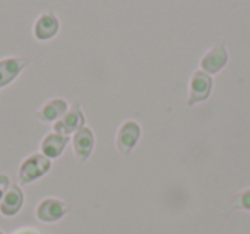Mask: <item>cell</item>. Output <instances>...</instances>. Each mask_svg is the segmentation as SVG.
<instances>
[{
	"label": "cell",
	"mask_w": 250,
	"mask_h": 234,
	"mask_svg": "<svg viewBox=\"0 0 250 234\" xmlns=\"http://www.w3.org/2000/svg\"><path fill=\"white\" fill-rule=\"evenodd\" d=\"M50 168H52V161L42 152H35L21 162L18 178L22 185H29V183H35L36 179L43 178L50 171Z\"/></svg>",
	"instance_id": "obj_1"
},
{
	"label": "cell",
	"mask_w": 250,
	"mask_h": 234,
	"mask_svg": "<svg viewBox=\"0 0 250 234\" xmlns=\"http://www.w3.org/2000/svg\"><path fill=\"white\" fill-rule=\"evenodd\" d=\"M70 210L69 203L63 202L60 198H55V196H46L42 202L36 205L35 215L40 222L45 224H55L59 220H62L63 217L67 215V212Z\"/></svg>",
	"instance_id": "obj_2"
},
{
	"label": "cell",
	"mask_w": 250,
	"mask_h": 234,
	"mask_svg": "<svg viewBox=\"0 0 250 234\" xmlns=\"http://www.w3.org/2000/svg\"><path fill=\"white\" fill-rule=\"evenodd\" d=\"M212 86H214L212 76H209L204 70H195L190 77V86H188V99H187L188 106L204 103L211 96Z\"/></svg>",
	"instance_id": "obj_3"
},
{
	"label": "cell",
	"mask_w": 250,
	"mask_h": 234,
	"mask_svg": "<svg viewBox=\"0 0 250 234\" xmlns=\"http://www.w3.org/2000/svg\"><path fill=\"white\" fill-rule=\"evenodd\" d=\"M141 135H143V130H141V125L137 121H124L118 128L117 137H115V145H117L118 152L124 156H129L134 151V147L139 144Z\"/></svg>",
	"instance_id": "obj_4"
},
{
	"label": "cell",
	"mask_w": 250,
	"mask_h": 234,
	"mask_svg": "<svg viewBox=\"0 0 250 234\" xmlns=\"http://www.w3.org/2000/svg\"><path fill=\"white\" fill-rule=\"evenodd\" d=\"M86 127V117H84V111L81 110L79 103H74L70 106V110L60 118L59 121L53 123V132L62 135H70L76 134L79 128Z\"/></svg>",
	"instance_id": "obj_5"
},
{
	"label": "cell",
	"mask_w": 250,
	"mask_h": 234,
	"mask_svg": "<svg viewBox=\"0 0 250 234\" xmlns=\"http://www.w3.org/2000/svg\"><path fill=\"white\" fill-rule=\"evenodd\" d=\"M29 65V60L24 57H5L0 58V87H7Z\"/></svg>",
	"instance_id": "obj_6"
},
{
	"label": "cell",
	"mask_w": 250,
	"mask_h": 234,
	"mask_svg": "<svg viewBox=\"0 0 250 234\" xmlns=\"http://www.w3.org/2000/svg\"><path fill=\"white\" fill-rule=\"evenodd\" d=\"M60 29V21L53 12H43L38 16L33 26V35L38 41H48V39L55 38L57 33Z\"/></svg>",
	"instance_id": "obj_7"
},
{
	"label": "cell",
	"mask_w": 250,
	"mask_h": 234,
	"mask_svg": "<svg viewBox=\"0 0 250 234\" xmlns=\"http://www.w3.org/2000/svg\"><path fill=\"white\" fill-rule=\"evenodd\" d=\"M94 132L89 127H83L74 134L72 137V145H74V154H76L77 161L86 162L91 157L94 149Z\"/></svg>",
	"instance_id": "obj_8"
},
{
	"label": "cell",
	"mask_w": 250,
	"mask_h": 234,
	"mask_svg": "<svg viewBox=\"0 0 250 234\" xmlns=\"http://www.w3.org/2000/svg\"><path fill=\"white\" fill-rule=\"evenodd\" d=\"M228 63V52H226L225 45H216L204 53L201 58V70L208 72L209 76L221 72Z\"/></svg>",
	"instance_id": "obj_9"
},
{
	"label": "cell",
	"mask_w": 250,
	"mask_h": 234,
	"mask_svg": "<svg viewBox=\"0 0 250 234\" xmlns=\"http://www.w3.org/2000/svg\"><path fill=\"white\" fill-rule=\"evenodd\" d=\"M69 111V103L63 98H53L46 101L40 110H36L35 117L43 123H55Z\"/></svg>",
	"instance_id": "obj_10"
},
{
	"label": "cell",
	"mask_w": 250,
	"mask_h": 234,
	"mask_svg": "<svg viewBox=\"0 0 250 234\" xmlns=\"http://www.w3.org/2000/svg\"><path fill=\"white\" fill-rule=\"evenodd\" d=\"M24 205V192L19 185H11L0 202V214L4 217H14Z\"/></svg>",
	"instance_id": "obj_11"
},
{
	"label": "cell",
	"mask_w": 250,
	"mask_h": 234,
	"mask_svg": "<svg viewBox=\"0 0 250 234\" xmlns=\"http://www.w3.org/2000/svg\"><path fill=\"white\" fill-rule=\"evenodd\" d=\"M67 144H69V135L57 134V132H50L43 137L40 149H42V154L52 161L62 156V152L65 151Z\"/></svg>",
	"instance_id": "obj_12"
},
{
	"label": "cell",
	"mask_w": 250,
	"mask_h": 234,
	"mask_svg": "<svg viewBox=\"0 0 250 234\" xmlns=\"http://www.w3.org/2000/svg\"><path fill=\"white\" fill-rule=\"evenodd\" d=\"M231 203H233V207H235V209L249 210V212H250V188L236 193L235 198L231 200Z\"/></svg>",
	"instance_id": "obj_13"
},
{
	"label": "cell",
	"mask_w": 250,
	"mask_h": 234,
	"mask_svg": "<svg viewBox=\"0 0 250 234\" xmlns=\"http://www.w3.org/2000/svg\"><path fill=\"white\" fill-rule=\"evenodd\" d=\"M9 186H11V178L7 175H0V202H2L4 195L7 193Z\"/></svg>",
	"instance_id": "obj_14"
},
{
	"label": "cell",
	"mask_w": 250,
	"mask_h": 234,
	"mask_svg": "<svg viewBox=\"0 0 250 234\" xmlns=\"http://www.w3.org/2000/svg\"><path fill=\"white\" fill-rule=\"evenodd\" d=\"M16 234H40V233H38V231H36V229H31V227H29V229H28V227H26V229L18 231V233H16Z\"/></svg>",
	"instance_id": "obj_15"
},
{
	"label": "cell",
	"mask_w": 250,
	"mask_h": 234,
	"mask_svg": "<svg viewBox=\"0 0 250 234\" xmlns=\"http://www.w3.org/2000/svg\"><path fill=\"white\" fill-rule=\"evenodd\" d=\"M0 234H5V233H4V231H2V229H0Z\"/></svg>",
	"instance_id": "obj_16"
}]
</instances>
